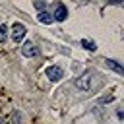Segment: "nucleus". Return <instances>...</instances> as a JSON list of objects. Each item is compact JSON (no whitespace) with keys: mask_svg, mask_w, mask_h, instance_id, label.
Returning <instances> with one entry per match:
<instances>
[{"mask_svg":"<svg viewBox=\"0 0 124 124\" xmlns=\"http://www.w3.org/2000/svg\"><path fill=\"white\" fill-rule=\"evenodd\" d=\"M81 46L87 48V50H95V48H97L95 43H93V41H87V39H81Z\"/></svg>","mask_w":124,"mask_h":124,"instance_id":"nucleus-8","label":"nucleus"},{"mask_svg":"<svg viewBox=\"0 0 124 124\" xmlns=\"http://www.w3.org/2000/svg\"><path fill=\"white\" fill-rule=\"evenodd\" d=\"M6 33H8V27L6 25H0V43L6 41Z\"/></svg>","mask_w":124,"mask_h":124,"instance_id":"nucleus-9","label":"nucleus"},{"mask_svg":"<svg viewBox=\"0 0 124 124\" xmlns=\"http://www.w3.org/2000/svg\"><path fill=\"white\" fill-rule=\"evenodd\" d=\"M23 37H25V25L23 23H14L12 25V41L19 43Z\"/></svg>","mask_w":124,"mask_h":124,"instance_id":"nucleus-3","label":"nucleus"},{"mask_svg":"<svg viewBox=\"0 0 124 124\" xmlns=\"http://www.w3.org/2000/svg\"><path fill=\"white\" fill-rule=\"evenodd\" d=\"M107 66L110 68V70H114V72H118V74H122L124 70H122V66L116 62V60H107Z\"/></svg>","mask_w":124,"mask_h":124,"instance_id":"nucleus-7","label":"nucleus"},{"mask_svg":"<svg viewBox=\"0 0 124 124\" xmlns=\"http://www.w3.org/2000/svg\"><path fill=\"white\" fill-rule=\"evenodd\" d=\"M45 76H46L50 81H58V79H62L64 72H62V68H58V66H48V68H45Z\"/></svg>","mask_w":124,"mask_h":124,"instance_id":"nucleus-2","label":"nucleus"},{"mask_svg":"<svg viewBox=\"0 0 124 124\" xmlns=\"http://www.w3.org/2000/svg\"><path fill=\"white\" fill-rule=\"evenodd\" d=\"M93 78H95V74H93L91 70H85V72L76 79V87H78V91H81V93H89V91L93 89Z\"/></svg>","mask_w":124,"mask_h":124,"instance_id":"nucleus-1","label":"nucleus"},{"mask_svg":"<svg viewBox=\"0 0 124 124\" xmlns=\"http://www.w3.org/2000/svg\"><path fill=\"white\" fill-rule=\"evenodd\" d=\"M66 17H68V10H66V6H62V4H56V8H54V14H52V19L64 21Z\"/></svg>","mask_w":124,"mask_h":124,"instance_id":"nucleus-4","label":"nucleus"},{"mask_svg":"<svg viewBox=\"0 0 124 124\" xmlns=\"http://www.w3.org/2000/svg\"><path fill=\"white\" fill-rule=\"evenodd\" d=\"M21 52H23V56H27V58H31V56H37V46H35L31 41H27V43H23V46H21Z\"/></svg>","mask_w":124,"mask_h":124,"instance_id":"nucleus-5","label":"nucleus"},{"mask_svg":"<svg viewBox=\"0 0 124 124\" xmlns=\"http://www.w3.org/2000/svg\"><path fill=\"white\" fill-rule=\"evenodd\" d=\"M37 17H39V21H41V23H46V25L54 21V19H52V14H50V12H46V10L39 12V16H37Z\"/></svg>","mask_w":124,"mask_h":124,"instance_id":"nucleus-6","label":"nucleus"}]
</instances>
